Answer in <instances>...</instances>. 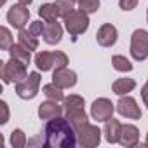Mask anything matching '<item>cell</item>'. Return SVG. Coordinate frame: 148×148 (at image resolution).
Returning <instances> with one entry per match:
<instances>
[{
    "label": "cell",
    "instance_id": "1",
    "mask_svg": "<svg viewBox=\"0 0 148 148\" xmlns=\"http://www.w3.org/2000/svg\"><path fill=\"white\" fill-rule=\"evenodd\" d=\"M44 134H45V146L73 148L79 145L77 132L73 129V125L70 124V120L66 117H61V115L47 120V124L44 127Z\"/></svg>",
    "mask_w": 148,
    "mask_h": 148
},
{
    "label": "cell",
    "instance_id": "2",
    "mask_svg": "<svg viewBox=\"0 0 148 148\" xmlns=\"http://www.w3.org/2000/svg\"><path fill=\"white\" fill-rule=\"evenodd\" d=\"M89 23H91L89 21V14L84 12L82 9H75L71 14H68L64 18V28H66V32L70 33V37L73 40H77L79 35L87 32Z\"/></svg>",
    "mask_w": 148,
    "mask_h": 148
},
{
    "label": "cell",
    "instance_id": "3",
    "mask_svg": "<svg viewBox=\"0 0 148 148\" xmlns=\"http://www.w3.org/2000/svg\"><path fill=\"white\" fill-rule=\"evenodd\" d=\"M0 75H2L4 84L21 82L23 79L28 77V73H26V64H23L21 61L11 58L7 63H0Z\"/></svg>",
    "mask_w": 148,
    "mask_h": 148
},
{
    "label": "cell",
    "instance_id": "4",
    "mask_svg": "<svg viewBox=\"0 0 148 148\" xmlns=\"http://www.w3.org/2000/svg\"><path fill=\"white\" fill-rule=\"evenodd\" d=\"M40 82H42L40 73L38 71H32V73H28L26 79H23L21 82H16V94L21 99H33L38 94Z\"/></svg>",
    "mask_w": 148,
    "mask_h": 148
},
{
    "label": "cell",
    "instance_id": "5",
    "mask_svg": "<svg viewBox=\"0 0 148 148\" xmlns=\"http://www.w3.org/2000/svg\"><path fill=\"white\" fill-rule=\"evenodd\" d=\"M131 56L136 61H145L148 58V32L134 30L131 35Z\"/></svg>",
    "mask_w": 148,
    "mask_h": 148
},
{
    "label": "cell",
    "instance_id": "6",
    "mask_svg": "<svg viewBox=\"0 0 148 148\" xmlns=\"http://www.w3.org/2000/svg\"><path fill=\"white\" fill-rule=\"evenodd\" d=\"M101 129L92 124H86L77 131V143L82 148H94L101 143Z\"/></svg>",
    "mask_w": 148,
    "mask_h": 148
},
{
    "label": "cell",
    "instance_id": "7",
    "mask_svg": "<svg viewBox=\"0 0 148 148\" xmlns=\"http://www.w3.org/2000/svg\"><path fill=\"white\" fill-rule=\"evenodd\" d=\"M115 110H117L115 105L108 98H98L91 105V117L94 120H98V122H106L108 119L113 117V112Z\"/></svg>",
    "mask_w": 148,
    "mask_h": 148
},
{
    "label": "cell",
    "instance_id": "8",
    "mask_svg": "<svg viewBox=\"0 0 148 148\" xmlns=\"http://www.w3.org/2000/svg\"><path fill=\"white\" fill-rule=\"evenodd\" d=\"M30 19V11H28V5H23V4H16L12 5L9 11H7V23L16 28V30H23L25 25L28 23Z\"/></svg>",
    "mask_w": 148,
    "mask_h": 148
},
{
    "label": "cell",
    "instance_id": "9",
    "mask_svg": "<svg viewBox=\"0 0 148 148\" xmlns=\"http://www.w3.org/2000/svg\"><path fill=\"white\" fill-rule=\"evenodd\" d=\"M115 108H117L119 115H122L125 119H131V120H139L141 119V110H139L136 99L131 98V96H127V94L120 96V99L115 105Z\"/></svg>",
    "mask_w": 148,
    "mask_h": 148
},
{
    "label": "cell",
    "instance_id": "10",
    "mask_svg": "<svg viewBox=\"0 0 148 148\" xmlns=\"http://www.w3.org/2000/svg\"><path fill=\"white\" fill-rule=\"evenodd\" d=\"M52 82L56 86H59L61 89H70L77 84V73L73 70H68L66 66L64 68H56L54 73H52Z\"/></svg>",
    "mask_w": 148,
    "mask_h": 148
},
{
    "label": "cell",
    "instance_id": "11",
    "mask_svg": "<svg viewBox=\"0 0 148 148\" xmlns=\"http://www.w3.org/2000/svg\"><path fill=\"white\" fill-rule=\"evenodd\" d=\"M117 37H119V32H117V28L112 23L101 25L99 30H98V33H96V40H98V44L101 47H112V45H115Z\"/></svg>",
    "mask_w": 148,
    "mask_h": 148
},
{
    "label": "cell",
    "instance_id": "12",
    "mask_svg": "<svg viewBox=\"0 0 148 148\" xmlns=\"http://www.w3.org/2000/svg\"><path fill=\"white\" fill-rule=\"evenodd\" d=\"M119 143L122 146H127V148H132L139 143V131L136 125L132 124H125L122 125V131H120V139Z\"/></svg>",
    "mask_w": 148,
    "mask_h": 148
},
{
    "label": "cell",
    "instance_id": "13",
    "mask_svg": "<svg viewBox=\"0 0 148 148\" xmlns=\"http://www.w3.org/2000/svg\"><path fill=\"white\" fill-rule=\"evenodd\" d=\"M44 40L45 44L49 45H56L61 42V37H63V26L58 23V21H52V23H45V30H44Z\"/></svg>",
    "mask_w": 148,
    "mask_h": 148
},
{
    "label": "cell",
    "instance_id": "14",
    "mask_svg": "<svg viewBox=\"0 0 148 148\" xmlns=\"http://www.w3.org/2000/svg\"><path fill=\"white\" fill-rule=\"evenodd\" d=\"M61 113H63V106H59L58 101L47 99V101H44V103L38 105V117L42 120H51L54 117H59Z\"/></svg>",
    "mask_w": 148,
    "mask_h": 148
},
{
    "label": "cell",
    "instance_id": "15",
    "mask_svg": "<svg viewBox=\"0 0 148 148\" xmlns=\"http://www.w3.org/2000/svg\"><path fill=\"white\" fill-rule=\"evenodd\" d=\"M120 131H122V124H120L119 120H115L113 117L105 122L103 134H105V139H106L108 143H112V145H113V143H119V139H120Z\"/></svg>",
    "mask_w": 148,
    "mask_h": 148
},
{
    "label": "cell",
    "instance_id": "16",
    "mask_svg": "<svg viewBox=\"0 0 148 148\" xmlns=\"http://www.w3.org/2000/svg\"><path fill=\"white\" fill-rule=\"evenodd\" d=\"M66 119L70 120V124L73 125V129H75V132L84 127L86 124H89V119H87V113L84 112V108H79V110H70L66 112Z\"/></svg>",
    "mask_w": 148,
    "mask_h": 148
},
{
    "label": "cell",
    "instance_id": "17",
    "mask_svg": "<svg viewBox=\"0 0 148 148\" xmlns=\"http://www.w3.org/2000/svg\"><path fill=\"white\" fill-rule=\"evenodd\" d=\"M7 52H9V56H11V58H14V59L21 61V63H23V64H26V66H28V64H30V61H32V54H30L32 51H28L26 47H23L19 42H18V44H12V45L9 47V51H7Z\"/></svg>",
    "mask_w": 148,
    "mask_h": 148
},
{
    "label": "cell",
    "instance_id": "18",
    "mask_svg": "<svg viewBox=\"0 0 148 148\" xmlns=\"http://www.w3.org/2000/svg\"><path fill=\"white\" fill-rule=\"evenodd\" d=\"M18 42L23 45V47H26L28 51H37L38 49V38H37V35H33L30 30H19V33H18Z\"/></svg>",
    "mask_w": 148,
    "mask_h": 148
},
{
    "label": "cell",
    "instance_id": "19",
    "mask_svg": "<svg viewBox=\"0 0 148 148\" xmlns=\"http://www.w3.org/2000/svg\"><path fill=\"white\" fill-rule=\"evenodd\" d=\"M35 64L38 70L42 71H49L54 68V52H45V51H40L37 52L35 56Z\"/></svg>",
    "mask_w": 148,
    "mask_h": 148
},
{
    "label": "cell",
    "instance_id": "20",
    "mask_svg": "<svg viewBox=\"0 0 148 148\" xmlns=\"http://www.w3.org/2000/svg\"><path fill=\"white\" fill-rule=\"evenodd\" d=\"M38 16H40L42 21H45V23L58 21V18H59L58 5H56V4H42V5L38 7Z\"/></svg>",
    "mask_w": 148,
    "mask_h": 148
},
{
    "label": "cell",
    "instance_id": "21",
    "mask_svg": "<svg viewBox=\"0 0 148 148\" xmlns=\"http://www.w3.org/2000/svg\"><path fill=\"white\" fill-rule=\"evenodd\" d=\"M136 87V82L132 79H117L112 86V91L117 94V96H125L129 94L132 89Z\"/></svg>",
    "mask_w": 148,
    "mask_h": 148
},
{
    "label": "cell",
    "instance_id": "22",
    "mask_svg": "<svg viewBox=\"0 0 148 148\" xmlns=\"http://www.w3.org/2000/svg\"><path fill=\"white\" fill-rule=\"evenodd\" d=\"M42 92H44V96L47 98V99H51V101H63L64 99V94H63V89L59 87V86H56L54 82L52 84H45L44 87H42Z\"/></svg>",
    "mask_w": 148,
    "mask_h": 148
},
{
    "label": "cell",
    "instance_id": "23",
    "mask_svg": "<svg viewBox=\"0 0 148 148\" xmlns=\"http://www.w3.org/2000/svg\"><path fill=\"white\" fill-rule=\"evenodd\" d=\"M84 98L82 96H77V94H70V96H64L63 99V106H64V112H70V110H79V108H84Z\"/></svg>",
    "mask_w": 148,
    "mask_h": 148
},
{
    "label": "cell",
    "instance_id": "24",
    "mask_svg": "<svg viewBox=\"0 0 148 148\" xmlns=\"http://www.w3.org/2000/svg\"><path fill=\"white\" fill-rule=\"evenodd\" d=\"M58 5V11H59V18H66L68 14H71L73 11H75V0H56L54 2Z\"/></svg>",
    "mask_w": 148,
    "mask_h": 148
},
{
    "label": "cell",
    "instance_id": "25",
    "mask_svg": "<svg viewBox=\"0 0 148 148\" xmlns=\"http://www.w3.org/2000/svg\"><path fill=\"white\" fill-rule=\"evenodd\" d=\"M112 64H113V68H115L117 71H131V70H132L131 61L125 59V58L120 56V54H115V56L112 58Z\"/></svg>",
    "mask_w": 148,
    "mask_h": 148
},
{
    "label": "cell",
    "instance_id": "26",
    "mask_svg": "<svg viewBox=\"0 0 148 148\" xmlns=\"http://www.w3.org/2000/svg\"><path fill=\"white\" fill-rule=\"evenodd\" d=\"M11 145L14 148H25L28 145V139H26V136L21 129H14L11 132Z\"/></svg>",
    "mask_w": 148,
    "mask_h": 148
},
{
    "label": "cell",
    "instance_id": "27",
    "mask_svg": "<svg viewBox=\"0 0 148 148\" xmlns=\"http://www.w3.org/2000/svg\"><path fill=\"white\" fill-rule=\"evenodd\" d=\"M79 9H82L87 14H94L99 9V0H75Z\"/></svg>",
    "mask_w": 148,
    "mask_h": 148
},
{
    "label": "cell",
    "instance_id": "28",
    "mask_svg": "<svg viewBox=\"0 0 148 148\" xmlns=\"http://www.w3.org/2000/svg\"><path fill=\"white\" fill-rule=\"evenodd\" d=\"M0 49L2 51H9V47L14 44L12 42V35H11V32H9V28H5V26H2L0 28Z\"/></svg>",
    "mask_w": 148,
    "mask_h": 148
},
{
    "label": "cell",
    "instance_id": "29",
    "mask_svg": "<svg viewBox=\"0 0 148 148\" xmlns=\"http://www.w3.org/2000/svg\"><path fill=\"white\" fill-rule=\"evenodd\" d=\"M68 64V56L61 51H54V70L56 68H64Z\"/></svg>",
    "mask_w": 148,
    "mask_h": 148
},
{
    "label": "cell",
    "instance_id": "30",
    "mask_svg": "<svg viewBox=\"0 0 148 148\" xmlns=\"http://www.w3.org/2000/svg\"><path fill=\"white\" fill-rule=\"evenodd\" d=\"M33 35H37V37H42L44 35V30H45V23H42V21H33L32 25H30V28H28Z\"/></svg>",
    "mask_w": 148,
    "mask_h": 148
},
{
    "label": "cell",
    "instance_id": "31",
    "mask_svg": "<svg viewBox=\"0 0 148 148\" xmlns=\"http://www.w3.org/2000/svg\"><path fill=\"white\" fill-rule=\"evenodd\" d=\"M119 5L122 11H132L138 5V0H119Z\"/></svg>",
    "mask_w": 148,
    "mask_h": 148
},
{
    "label": "cell",
    "instance_id": "32",
    "mask_svg": "<svg viewBox=\"0 0 148 148\" xmlns=\"http://www.w3.org/2000/svg\"><path fill=\"white\" fill-rule=\"evenodd\" d=\"M0 110H2V119H0V124H7L9 120V106L5 101H0Z\"/></svg>",
    "mask_w": 148,
    "mask_h": 148
},
{
    "label": "cell",
    "instance_id": "33",
    "mask_svg": "<svg viewBox=\"0 0 148 148\" xmlns=\"http://www.w3.org/2000/svg\"><path fill=\"white\" fill-rule=\"evenodd\" d=\"M141 99H143V103H145V106L148 108V82L141 87Z\"/></svg>",
    "mask_w": 148,
    "mask_h": 148
},
{
    "label": "cell",
    "instance_id": "34",
    "mask_svg": "<svg viewBox=\"0 0 148 148\" xmlns=\"http://www.w3.org/2000/svg\"><path fill=\"white\" fill-rule=\"evenodd\" d=\"M18 2H19V4H23V5H30L33 0H18Z\"/></svg>",
    "mask_w": 148,
    "mask_h": 148
},
{
    "label": "cell",
    "instance_id": "35",
    "mask_svg": "<svg viewBox=\"0 0 148 148\" xmlns=\"http://www.w3.org/2000/svg\"><path fill=\"white\" fill-rule=\"evenodd\" d=\"M145 145H146V146H148V134H146V141H145Z\"/></svg>",
    "mask_w": 148,
    "mask_h": 148
},
{
    "label": "cell",
    "instance_id": "36",
    "mask_svg": "<svg viewBox=\"0 0 148 148\" xmlns=\"http://www.w3.org/2000/svg\"><path fill=\"white\" fill-rule=\"evenodd\" d=\"M0 4H2V5H4V4H5V0H2V2H0Z\"/></svg>",
    "mask_w": 148,
    "mask_h": 148
},
{
    "label": "cell",
    "instance_id": "37",
    "mask_svg": "<svg viewBox=\"0 0 148 148\" xmlns=\"http://www.w3.org/2000/svg\"><path fill=\"white\" fill-rule=\"evenodd\" d=\"M146 21H148V12H146Z\"/></svg>",
    "mask_w": 148,
    "mask_h": 148
},
{
    "label": "cell",
    "instance_id": "38",
    "mask_svg": "<svg viewBox=\"0 0 148 148\" xmlns=\"http://www.w3.org/2000/svg\"><path fill=\"white\" fill-rule=\"evenodd\" d=\"M146 82H148V80H146Z\"/></svg>",
    "mask_w": 148,
    "mask_h": 148
}]
</instances>
